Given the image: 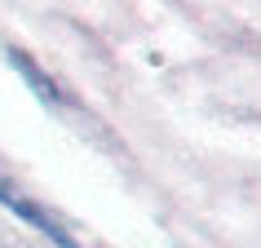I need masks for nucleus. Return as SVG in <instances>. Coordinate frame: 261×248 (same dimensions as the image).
I'll return each instance as SVG.
<instances>
[{
    "label": "nucleus",
    "instance_id": "obj_1",
    "mask_svg": "<svg viewBox=\"0 0 261 248\" xmlns=\"http://www.w3.org/2000/svg\"><path fill=\"white\" fill-rule=\"evenodd\" d=\"M0 204H5V208H14L18 217H22V221H31V226H36L40 235H49V239H54L58 248H75V239H71V235L62 231L58 221H49V217H44V213H40L36 204H27V200H22V195H14L9 186H0Z\"/></svg>",
    "mask_w": 261,
    "mask_h": 248
},
{
    "label": "nucleus",
    "instance_id": "obj_2",
    "mask_svg": "<svg viewBox=\"0 0 261 248\" xmlns=\"http://www.w3.org/2000/svg\"><path fill=\"white\" fill-rule=\"evenodd\" d=\"M14 62H18V71L27 76V84H31V89H36V93H40L44 102L54 107V102H58V89H54V84H49V80H44V76H40V71H36V67H31V58H27V54H14Z\"/></svg>",
    "mask_w": 261,
    "mask_h": 248
}]
</instances>
